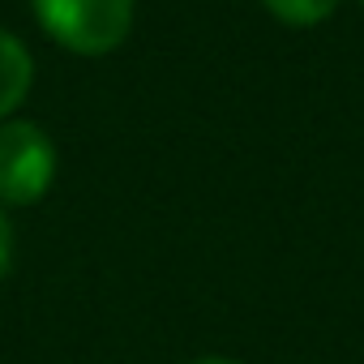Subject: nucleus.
Here are the masks:
<instances>
[{
  "instance_id": "f257e3e1",
  "label": "nucleus",
  "mask_w": 364,
  "mask_h": 364,
  "mask_svg": "<svg viewBox=\"0 0 364 364\" xmlns=\"http://www.w3.org/2000/svg\"><path fill=\"white\" fill-rule=\"evenodd\" d=\"M43 31L82 56L120 48L133 31V0H31Z\"/></svg>"
},
{
  "instance_id": "f03ea898",
  "label": "nucleus",
  "mask_w": 364,
  "mask_h": 364,
  "mask_svg": "<svg viewBox=\"0 0 364 364\" xmlns=\"http://www.w3.org/2000/svg\"><path fill=\"white\" fill-rule=\"evenodd\" d=\"M56 180V146L35 120L0 124V202L35 206Z\"/></svg>"
},
{
  "instance_id": "7ed1b4c3",
  "label": "nucleus",
  "mask_w": 364,
  "mask_h": 364,
  "mask_svg": "<svg viewBox=\"0 0 364 364\" xmlns=\"http://www.w3.org/2000/svg\"><path fill=\"white\" fill-rule=\"evenodd\" d=\"M31 82H35V60H31L26 43L9 31H0V120L26 99Z\"/></svg>"
},
{
  "instance_id": "20e7f679",
  "label": "nucleus",
  "mask_w": 364,
  "mask_h": 364,
  "mask_svg": "<svg viewBox=\"0 0 364 364\" xmlns=\"http://www.w3.org/2000/svg\"><path fill=\"white\" fill-rule=\"evenodd\" d=\"M266 9L287 26H317L338 9V0H266Z\"/></svg>"
},
{
  "instance_id": "39448f33",
  "label": "nucleus",
  "mask_w": 364,
  "mask_h": 364,
  "mask_svg": "<svg viewBox=\"0 0 364 364\" xmlns=\"http://www.w3.org/2000/svg\"><path fill=\"white\" fill-rule=\"evenodd\" d=\"M9 262H14V228H9V219H5V210H0V279H5V270H9Z\"/></svg>"
},
{
  "instance_id": "423d86ee",
  "label": "nucleus",
  "mask_w": 364,
  "mask_h": 364,
  "mask_svg": "<svg viewBox=\"0 0 364 364\" xmlns=\"http://www.w3.org/2000/svg\"><path fill=\"white\" fill-rule=\"evenodd\" d=\"M193 364H236V360H223V355H206V360H193Z\"/></svg>"
}]
</instances>
